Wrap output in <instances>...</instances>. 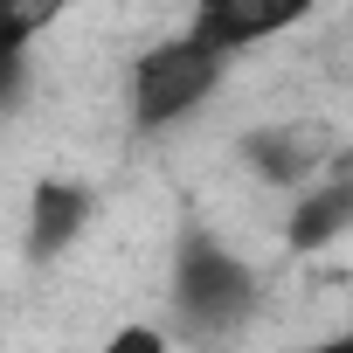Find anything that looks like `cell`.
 Masks as SVG:
<instances>
[{
	"instance_id": "obj_3",
	"label": "cell",
	"mask_w": 353,
	"mask_h": 353,
	"mask_svg": "<svg viewBox=\"0 0 353 353\" xmlns=\"http://www.w3.org/2000/svg\"><path fill=\"white\" fill-rule=\"evenodd\" d=\"M236 159L256 173V181L270 188H298V181H332V173H346L353 159L339 152V132L325 118H277V125H256L236 139Z\"/></svg>"
},
{
	"instance_id": "obj_4",
	"label": "cell",
	"mask_w": 353,
	"mask_h": 353,
	"mask_svg": "<svg viewBox=\"0 0 353 353\" xmlns=\"http://www.w3.org/2000/svg\"><path fill=\"white\" fill-rule=\"evenodd\" d=\"M298 21H305V0H201L188 14V28L208 35L222 56H243V49H256V42L298 28Z\"/></svg>"
},
{
	"instance_id": "obj_8",
	"label": "cell",
	"mask_w": 353,
	"mask_h": 353,
	"mask_svg": "<svg viewBox=\"0 0 353 353\" xmlns=\"http://www.w3.org/2000/svg\"><path fill=\"white\" fill-rule=\"evenodd\" d=\"M298 353H353V332H346V339H319V346H298Z\"/></svg>"
},
{
	"instance_id": "obj_6",
	"label": "cell",
	"mask_w": 353,
	"mask_h": 353,
	"mask_svg": "<svg viewBox=\"0 0 353 353\" xmlns=\"http://www.w3.org/2000/svg\"><path fill=\"white\" fill-rule=\"evenodd\" d=\"M346 229H353V166L332 173V181H319L312 194H298V208L284 222V243L298 256H312V250H332Z\"/></svg>"
},
{
	"instance_id": "obj_1",
	"label": "cell",
	"mask_w": 353,
	"mask_h": 353,
	"mask_svg": "<svg viewBox=\"0 0 353 353\" xmlns=\"http://www.w3.org/2000/svg\"><path fill=\"white\" fill-rule=\"evenodd\" d=\"M263 305V284L256 270L222 250L201 222L181 229V243H173V277H166V312H173V332L194 339V346H222L236 339Z\"/></svg>"
},
{
	"instance_id": "obj_7",
	"label": "cell",
	"mask_w": 353,
	"mask_h": 353,
	"mask_svg": "<svg viewBox=\"0 0 353 353\" xmlns=\"http://www.w3.org/2000/svg\"><path fill=\"white\" fill-rule=\"evenodd\" d=\"M104 353H166V332L159 325H118L104 339Z\"/></svg>"
},
{
	"instance_id": "obj_5",
	"label": "cell",
	"mask_w": 353,
	"mask_h": 353,
	"mask_svg": "<svg viewBox=\"0 0 353 353\" xmlns=\"http://www.w3.org/2000/svg\"><path fill=\"white\" fill-rule=\"evenodd\" d=\"M90 208H97V194L83 181H63V173L35 181V194H28V263H56L83 236Z\"/></svg>"
},
{
	"instance_id": "obj_2",
	"label": "cell",
	"mask_w": 353,
	"mask_h": 353,
	"mask_svg": "<svg viewBox=\"0 0 353 353\" xmlns=\"http://www.w3.org/2000/svg\"><path fill=\"white\" fill-rule=\"evenodd\" d=\"M222 77H229V56H222L208 35H194V28L152 42V49L132 63V125H139V132L181 125L194 104L215 97Z\"/></svg>"
}]
</instances>
